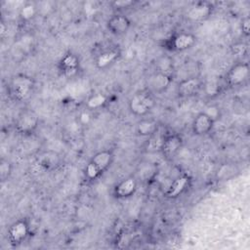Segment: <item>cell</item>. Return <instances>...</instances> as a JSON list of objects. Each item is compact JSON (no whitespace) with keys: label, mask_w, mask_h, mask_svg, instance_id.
<instances>
[{"label":"cell","mask_w":250,"mask_h":250,"mask_svg":"<svg viewBox=\"0 0 250 250\" xmlns=\"http://www.w3.org/2000/svg\"><path fill=\"white\" fill-rule=\"evenodd\" d=\"M113 5L116 8H130L131 6L134 5L133 1H116L113 3Z\"/></svg>","instance_id":"cell-25"},{"label":"cell","mask_w":250,"mask_h":250,"mask_svg":"<svg viewBox=\"0 0 250 250\" xmlns=\"http://www.w3.org/2000/svg\"><path fill=\"white\" fill-rule=\"evenodd\" d=\"M13 171V165L10 161L6 159H2L0 162V180L2 182L7 181Z\"/></svg>","instance_id":"cell-23"},{"label":"cell","mask_w":250,"mask_h":250,"mask_svg":"<svg viewBox=\"0 0 250 250\" xmlns=\"http://www.w3.org/2000/svg\"><path fill=\"white\" fill-rule=\"evenodd\" d=\"M35 88L34 79L26 74L14 75L8 85L10 96L17 102L27 100L33 93Z\"/></svg>","instance_id":"cell-2"},{"label":"cell","mask_w":250,"mask_h":250,"mask_svg":"<svg viewBox=\"0 0 250 250\" xmlns=\"http://www.w3.org/2000/svg\"><path fill=\"white\" fill-rule=\"evenodd\" d=\"M59 70L65 77L73 76L79 69V59L72 53H67L62 57L58 63Z\"/></svg>","instance_id":"cell-14"},{"label":"cell","mask_w":250,"mask_h":250,"mask_svg":"<svg viewBox=\"0 0 250 250\" xmlns=\"http://www.w3.org/2000/svg\"><path fill=\"white\" fill-rule=\"evenodd\" d=\"M156 71L173 76V61L169 57H162L161 59H159L156 63Z\"/></svg>","instance_id":"cell-21"},{"label":"cell","mask_w":250,"mask_h":250,"mask_svg":"<svg viewBox=\"0 0 250 250\" xmlns=\"http://www.w3.org/2000/svg\"><path fill=\"white\" fill-rule=\"evenodd\" d=\"M249 76V64L247 62H237L233 64L226 74L225 81L229 87H238L242 85Z\"/></svg>","instance_id":"cell-7"},{"label":"cell","mask_w":250,"mask_h":250,"mask_svg":"<svg viewBox=\"0 0 250 250\" xmlns=\"http://www.w3.org/2000/svg\"><path fill=\"white\" fill-rule=\"evenodd\" d=\"M30 226L25 219H19L14 222L8 229L7 238L10 244L18 246L21 244L29 235Z\"/></svg>","instance_id":"cell-6"},{"label":"cell","mask_w":250,"mask_h":250,"mask_svg":"<svg viewBox=\"0 0 250 250\" xmlns=\"http://www.w3.org/2000/svg\"><path fill=\"white\" fill-rule=\"evenodd\" d=\"M212 5L206 1L193 3L187 11V18L193 21H201L206 20L212 13Z\"/></svg>","instance_id":"cell-12"},{"label":"cell","mask_w":250,"mask_h":250,"mask_svg":"<svg viewBox=\"0 0 250 250\" xmlns=\"http://www.w3.org/2000/svg\"><path fill=\"white\" fill-rule=\"evenodd\" d=\"M214 124L215 120L205 111H202L193 118L191 123V131L195 136H205L212 131Z\"/></svg>","instance_id":"cell-10"},{"label":"cell","mask_w":250,"mask_h":250,"mask_svg":"<svg viewBox=\"0 0 250 250\" xmlns=\"http://www.w3.org/2000/svg\"><path fill=\"white\" fill-rule=\"evenodd\" d=\"M159 127L157 122L154 119L143 117L138 123H137V133L142 137H151L153 134H155L158 131Z\"/></svg>","instance_id":"cell-17"},{"label":"cell","mask_w":250,"mask_h":250,"mask_svg":"<svg viewBox=\"0 0 250 250\" xmlns=\"http://www.w3.org/2000/svg\"><path fill=\"white\" fill-rule=\"evenodd\" d=\"M154 104L155 101L150 92L141 91L131 97L128 106L134 115L144 117L153 108Z\"/></svg>","instance_id":"cell-3"},{"label":"cell","mask_w":250,"mask_h":250,"mask_svg":"<svg viewBox=\"0 0 250 250\" xmlns=\"http://www.w3.org/2000/svg\"><path fill=\"white\" fill-rule=\"evenodd\" d=\"M203 88L202 80L197 76H189L182 79L177 85V94L181 98L196 96Z\"/></svg>","instance_id":"cell-8"},{"label":"cell","mask_w":250,"mask_h":250,"mask_svg":"<svg viewBox=\"0 0 250 250\" xmlns=\"http://www.w3.org/2000/svg\"><path fill=\"white\" fill-rule=\"evenodd\" d=\"M118 56L119 52L115 49L104 50L97 56L95 63L98 68H105L112 64L118 59Z\"/></svg>","instance_id":"cell-19"},{"label":"cell","mask_w":250,"mask_h":250,"mask_svg":"<svg viewBox=\"0 0 250 250\" xmlns=\"http://www.w3.org/2000/svg\"><path fill=\"white\" fill-rule=\"evenodd\" d=\"M131 26V21L123 14H114L106 21V27L114 35L125 34Z\"/></svg>","instance_id":"cell-11"},{"label":"cell","mask_w":250,"mask_h":250,"mask_svg":"<svg viewBox=\"0 0 250 250\" xmlns=\"http://www.w3.org/2000/svg\"><path fill=\"white\" fill-rule=\"evenodd\" d=\"M114 155L111 150L104 149L95 153L85 167V175L88 180L99 179L111 166Z\"/></svg>","instance_id":"cell-1"},{"label":"cell","mask_w":250,"mask_h":250,"mask_svg":"<svg viewBox=\"0 0 250 250\" xmlns=\"http://www.w3.org/2000/svg\"><path fill=\"white\" fill-rule=\"evenodd\" d=\"M107 102V99L104 95L101 93H97L91 96L87 101V106L90 109H99L103 107Z\"/></svg>","instance_id":"cell-20"},{"label":"cell","mask_w":250,"mask_h":250,"mask_svg":"<svg viewBox=\"0 0 250 250\" xmlns=\"http://www.w3.org/2000/svg\"><path fill=\"white\" fill-rule=\"evenodd\" d=\"M61 163L60 155L55 151H45L38 157V165L44 170H52Z\"/></svg>","instance_id":"cell-18"},{"label":"cell","mask_w":250,"mask_h":250,"mask_svg":"<svg viewBox=\"0 0 250 250\" xmlns=\"http://www.w3.org/2000/svg\"><path fill=\"white\" fill-rule=\"evenodd\" d=\"M183 144L184 140L181 135L177 133L164 134L160 146V151L165 157L171 158L179 152Z\"/></svg>","instance_id":"cell-9"},{"label":"cell","mask_w":250,"mask_h":250,"mask_svg":"<svg viewBox=\"0 0 250 250\" xmlns=\"http://www.w3.org/2000/svg\"><path fill=\"white\" fill-rule=\"evenodd\" d=\"M191 179L188 175H181L177 177L167 188L165 196L168 198H177L182 195L190 186Z\"/></svg>","instance_id":"cell-15"},{"label":"cell","mask_w":250,"mask_h":250,"mask_svg":"<svg viewBox=\"0 0 250 250\" xmlns=\"http://www.w3.org/2000/svg\"><path fill=\"white\" fill-rule=\"evenodd\" d=\"M39 125V118L37 114L31 109L22 110L17 117L15 122V129L19 134L30 135Z\"/></svg>","instance_id":"cell-5"},{"label":"cell","mask_w":250,"mask_h":250,"mask_svg":"<svg viewBox=\"0 0 250 250\" xmlns=\"http://www.w3.org/2000/svg\"><path fill=\"white\" fill-rule=\"evenodd\" d=\"M36 14H37V8L31 3H27L23 5L20 10V17L21 18L22 21H30L35 17Z\"/></svg>","instance_id":"cell-22"},{"label":"cell","mask_w":250,"mask_h":250,"mask_svg":"<svg viewBox=\"0 0 250 250\" xmlns=\"http://www.w3.org/2000/svg\"><path fill=\"white\" fill-rule=\"evenodd\" d=\"M137 187V180L134 177H127L115 185L113 188V194L116 198L119 199L129 198L136 192Z\"/></svg>","instance_id":"cell-13"},{"label":"cell","mask_w":250,"mask_h":250,"mask_svg":"<svg viewBox=\"0 0 250 250\" xmlns=\"http://www.w3.org/2000/svg\"><path fill=\"white\" fill-rule=\"evenodd\" d=\"M241 30L244 35H246V36L249 35V33H250V19H249V17H245L244 19H242Z\"/></svg>","instance_id":"cell-24"},{"label":"cell","mask_w":250,"mask_h":250,"mask_svg":"<svg viewBox=\"0 0 250 250\" xmlns=\"http://www.w3.org/2000/svg\"><path fill=\"white\" fill-rule=\"evenodd\" d=\"M196 42V37L190 33L186 31L176 32L168 37L164 42V48L173 53L184 52L186 50L190 49Z\"/></svg>","instance_id":"cell-4"},{"label":"cell","mask_w":250,"mask_h":250,"mask_svg":"<svg viewBox=\"0 0 250 250\" xmlns=\"http://www.w3.org/2000/svg\"><path fill=\"white\" fill-rule=\"evenodd\" d=\"M172 81L173 76L155 70V72L148 79V86L153 92L162 93L169 88Z\"/></svg>","instance_id":"cell-16"}]
</instances>
